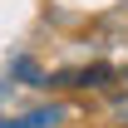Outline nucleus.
Masks as SVG:
<instances>
[{
  "instance_id": "f257e3e1",
  "label": "nucleus",
  "mask_w": 128,
  "mask_h": 128,
  "mask_svg": "<svg viewBox=\"0 0 128 128\" xmlns=\"http://www.w3.org/2000/svg\"><path fill=\"white\" fill-rule=\"evenodd\" d=\"M108 79V64H89V69H74V74H54L59 89H74V84H104Z\"/></svg>"
}]
</instances>
